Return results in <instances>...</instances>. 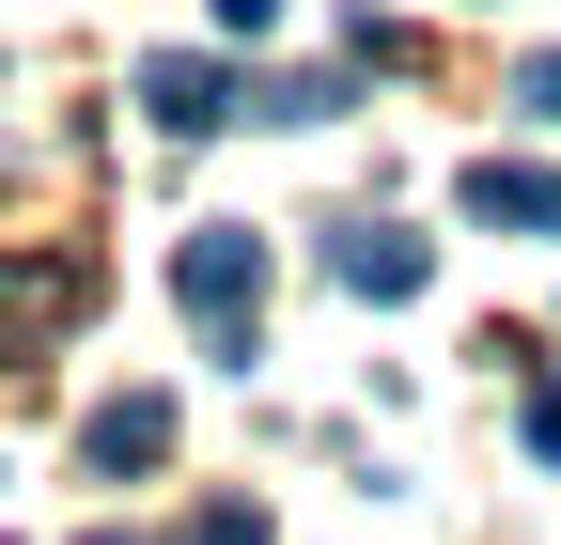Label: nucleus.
Masks as SVG:
<instances>
[{
	"instance_id": "f257e3e1",
	"label": "nucleus",
	"mask_w": 561,
	"mask_h": 545,
	"mask_svg": "<svg viewBox=\"0 0 561 545\" xmlns=\"http://www.w3.org/2000/svg\"><path fill=\"white\" fill-rule=\"evenodd\" d=\"M172 297H187V327H203V359L250 374V344H265V234H250V219H203V234L172 250Z\"/></svg>"
},
{
	"instance_id": "f03ea898",
	"label": "nucleus",
	"mask_w": 561,
	"mask_h": 545,
	"mask_svg": "<svg viewBox=\"0 0 561 545\" xmlns=\"http://www.w3.org/2000/svg\"><path fill=\"white\" fill-rule=\"evenodd\" d=\"M234 94H250V79H234L219 47H157V62H140V109H157L172 141H203V125H234Z\"/></svg>"
},
{
	"instance_id": "7ed1b4c3",
	"label": "nucleus",
	"mask_w": 561,
	"mask_h": 545,
	"mask_svg": "<svg viewBox=\"0 0 561 545\" xmlns=\"http://www.w3.org/2000/svg\"><path fill=\"white\" fill-rule=\"evenodd\" d=\"M328 281L390 312V297H421V281H437V250H421L405 219H343V234H328Z\"/></svg>"
},
{
	"instance_id": "20e7f679",
	"label": "nucleus",
	"mask_w": 561,
	"mask_h": 545,
	"mask_svg": "<svg viewBox=\"0 0 561 545\" xmlns=\"http://www.w3.org/2000/svg\"><path fill=\"white\" fill-rule=\"evenodd\" d=\"M468 219L483 234H561V156H483L468 172Z\"/></svg>"
},
{
	"instance_id": "39448f33",
	"label": "nucleus",
	"mask_w": 561,
	"mask_h": 545,
	"mask_svg": "<svg viewBox=\"0 0 561 545\" xmlns=\"http://www.w3.org/2000/svg\"><path fill=\"white\" fill-rule=\"evenodd\" d=\"M79 452L110 467V484H125V467H157V452H172V390H110L94 421H79Z\"/></svg>"
},
{
	"instance_id": "423d86ee",
	"label": "nucleus",
	"mask_w": 561,
	"mask_h": 545,
	"mask_svg": "<svg viewBox=\"0 0 561 545\" xmlns=\"http://www.w3.org/2000/svg\"><path fill=\"white\" fill-rule=\"evenodd\" d=\"M234 109H250V125H343V109H359V79H343V62H297V79H250Z\"/></svg>"
},
{
	"instance_id": "0eeeda50",
	"label": "nucleus",
	"mask_w": 561,
	"mask_h": 545,
	"mask_svg": "<svg viewBox=\"0 0 561 545\" xmlns=\"http://www.w3.org/2000/svg\"><path fill=\"white\" fill-rule=\"evenodd\" d=\"M515 109L546 125V141H561V47H530V62H515Z\"/></svg>"
},
{
	"instance_id": "6e6552de",
	"label": "nucleus",
	"mask_w": 561,
	"mask_h": 545,
	"mask_svg": "<svg viewBox=\"0 0 561 545\" xmlns=\"http://www.w3.org/2000/svg\"><path fill=\"white\" fill-rule=\"evenodd\" d=\"M172 545H265V514H250V499H203V514H187Z\"/></svg>"
},
{
	"instance_id": "1a4fd4ad",
	"label": "nucleus",
	"mask_w": 561,
	"mask_h": 545,
	"mask_svg": "<svg viewBox=\"0 0 561 545\" xmlns=\"http://www.w3.org/2000/svg\"><path fill=\"white\" fill-rule=\"evenodd\" d=\"M515 437H530V467H561V374H546V390L515 405Z\"/></svg>"
},
{
	"instance_id": "9d476101",
	"label": "nucleus",
	"mask_w": 561,
	"mask_h": 545,
	"mask_svg": "<svg viewBox=\"0 0 561 545\" xmlns=\"http://www.w3.org/2000/svg\"><path fill=\"white\" fill-rule=\"evenodd\" d=\"M219 32H234V47H265V32H280V0H219Z\"/></svg>"
},
{
	"instance_id": "9b49d317",
	"label": "nucleus",
	"mask_w": 561,
	"mask_h": 545,
	"mask_svg": "<svg viewBox=\"0 0 561 545\" xmlns=\"http://www.w3.org/2000/svg\"><path fill=\"white\" fill-rule=\"evenodd\" d=\"M79 545H125V530H79Z\"/></svg>"
}]
</instances>
